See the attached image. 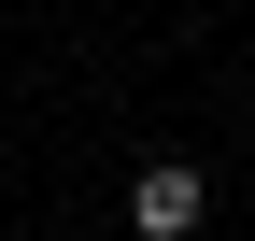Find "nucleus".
Segmentation results:
<instances>
[{
	"label": "nucleus",
	"instance_id": "f257e3e1",
	"mask_svg": "<svg viewBox=\"0 0 255 241\" xmlns=\"http://www.w3.org/2000/svg\"><path fill=\"white\" fill-rule=\"evenodd\" d=\"M199 213H213V170L199 156H156L142 185H128V227L142 241H199Z\"/></svg>",
	"mask_w": 255,
	"mask_h": 241
}]
</instances>
